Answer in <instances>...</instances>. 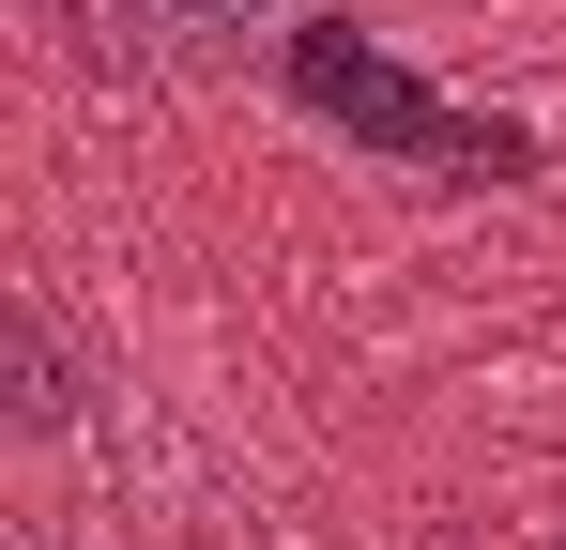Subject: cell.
<instances>
[{
  "mask_svg": "<svg viewBox=\"0 0 566 550\" xmlns=\"http://www.w3.org/2000/svg\"><path fill=\"white\" fill-rule=\"evenodd\" d=\"M322 0H154V31H185V46H291Z\"/></svg>",
  "mask_w": 566,
  "mask_h": 550,
  "instance_id": "cell-3",
  "label": "cell"
},
{
  "mask_svg": "<svg viewBox=\"0 0 566 550\" xmlns=\"http://www.w3.org/2000/svg\"><path fill=\"white\" fill-rule=\"evenodd\" d=\"M291 77H306V107L322 123H353V138H398V154H444V169H521V123H444L429 92L398 77L382 46H353V31H291Z\"/></svg>",
  "mask_w": 566,
  "mask_h": 550,
  "instance_id": "cell-1",
  "label": "cell"
},
{
  "mask_svg": "<svg viewBox=\"0 0 566 550\" xmlns=\"http://www.w3.org/2000/svg\"><path fill=\"white\" fill-rule=\"evenodd\" d=\"M46 15H62V46H77L93 77H138V62H154V46H138V15H154V0H46Z\"/></svg>",
  "mask_w": 566,
  "mask_h": 550,
  "instance_id": "cell-4",
  "label": "cell"
},
{
  "mask_svg": "<svg viewBox=\"0 0 566 550\" xmlns=\"http://www.w3.org/2000/svg\"><path fill=\"white\" fill-rule=\"evenodd\" d=\"M0 367H15V429H62V413H77V382H62V337H46V306H0Z\"/></svg>",
  "mask_w": 566,
  "mask_h": 550,
  "instance_id": "cell-2",
  "label": "cell"
}]
</instances>
